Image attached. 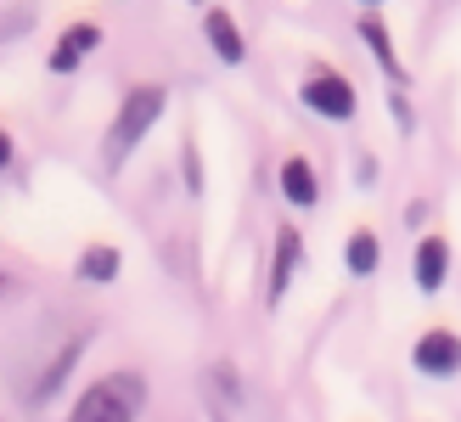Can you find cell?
<instances>
[{
  "label": "cell",
  "instance_id": "13",
  "mask_svg": "<svg viewBox=\"0 0 461 422\" xmlns=\"http://www.w3.org/2000/svg\"><path fill=\"white\" fill-rule=\"evenodd\" d=\"M79 62H85V45L74 40V29H68V34L57 40V51H51V74H74Z\"/></svg>",
  "mask_w": 461,
  "mask_h": 422
},
{
  "label": "cell",
  "instance_id": "8",
  "mask_svg": "<svg viewBox=\"0 0 461 422\" xmlns=\"http://www.w3.org/2000/svg\"><path fill=\"white\" fill-rule=\"evenodd\" d=\"M450 276V243L445 237H422L417 243V288L422 293H439Z\"/></svg>",
  "mask_w": 461,
  "mask_h": 422
},
{
  "label": "cell",
  "instance_id": "1",
  "mask_svg": "<svg viewBox=\"0 0 461 422\" xmlns=\"http://www.w3.org/2000/svg\"><path fill=\"white\" fill-rule=\"evenodd\" d=\"M164 85H135L130 96H124V107H119V119H113V130H107V141H102V158H107V170H119V163L135 152V141H141L158 119H164Z\"/></svg>",
  "mask_w": 461,
  "mask_h": 422
},
{
  "label": "cell",
  "instance_id": "3",
  "mask_svg": "<svg viewBox=\"0 0 461 422\" xmlns=\"http://www.w3.org/2000/svg\"><path fill=\"white\" fill-rule=\"evenodd\" d=\"M411 361H417V372H428V378H456L461 372V338L445 333V326H433V333L417 338Z\"/></svg>",
  "mask_w": 461,
  "mask_h": 422
},
{
  "label": "cell",
  "instance_id": "11",
  "mask_svg": "<svg viewBox=\"0 0 461 422\" xmlns=\"http://www.w3.org/2000/svg\"><path fill=\"white\" fill-rule=\"evenodd\" d=\"M119 265H124V253L107 248V243H96V248L79 253V276L85 281H119Z\"/></svg>",
  "mask_w": 461,
  "mask_h": 422
},
{
  "label": "cell",
  "instance_id": "5",
  "mask_svg": "<svg viewBox=\"0 0 461 422\" xmlns=\"http://www.w3.org/2000/svg\"><path fill=\"white\" fill-rule=\"evenodd\" d=\"M203 34H209V45H214V57L225 62V68H242L248 62V40L237 34V23H230V12H209L203 17Z\"/></svg>",
  "mask_w": 461,
  "mask_h": 422
},
{
  "label": "cell",
  "instance_id": "9",
  "mask_svg": "<svg viewBox=\"0 0 461 422\" xmlns=\"http://www.w3.org/2000/svg\"><path fill=\"white\" fill-rule=\"evenodd\" d=\"M282 197L287 203H298V208H315V197H321V186H315V163L310 158H282Z\"/></svg>",
  "mask_w": 461,
  "mask_h": 422
},
{
  "label": "cell",
  "instance_id": "12",
  "mask_svg": "<svg viewBox=\"0 0 461 422\" xmlns=\"http://www.w3.org/2000/svg\"><path fill=\"white\" fill-rule=\"evenodd\" d=\"M343 260H349L355 276H372L377 271V237H372V231H355L349 248H343Z\"/></svg>",
  "mask_w": 461,
  "mask_h": 422
},
{
  "label": "cell",
  "instance_id": "14",
  "mask_svg": "<svg viewBox=\"0 0 461 422\" xmlns=\"http://www.w3.org/2000/svg\"><path fill=\"white\" fill-rule=\"evenodd\" d=\"M0 29H6V40H23V29H34V12L6 6V12H0Z\"/></svg>",
  "mask_w": 461,
  "mask_h": 422
},
{
  "label": "cell",
  "instance_id": "4",
  "mask_svg": "<svg viewBox=\"0 0 461 422\" xmlns=\"http://www.w3.org/2000/svg\"><path fill=\"white\" fill-rule=\"evenodd\" d=\"M304 107L321 113V119H355V85L349 79H338V74H315L304 85Z\"/></svg>",
  "mask_w": 461,
  "mask_h": 422
},
{
  "label": "cell",
  "instance_id": "2",
  "mask_svg": "<svg viewBox=\"0 0 461 422\" xmlns=\"http://www.w3.org/2000/svg\"><path fill=\"white\" fill-rule=\"evenodd\" d=\"M147 406V383L135 372H107L102 383H90L79 394V406L68 422H135Z\"/></svg>",
  "mask_w": 461,
  "mask_h": 422
},
{
  "label": "cell",
  "instance_id": "7",
  "mask_svg": "<svg viewBox=\"0 0 461 422\" xmlns=\"http://www.w3.org/2000/svg\"><path fill=\"white\" fill-rule=\"evenodd\" d=\"M298 260H304V237H298V225H282V231H276V265H270V298H282V293H287V281H293Z\"/></svg>",
  "mask_w": 461,
  "mask_h": 422
},
{
  "label": "cell",
  "instance_id": "10",
  "mask_svg": "<svg viewBox=\"0 0 461 422\" xmlns=\"http://www.w3.org/2000/svg\"><path fill=\"white\" fill-rule=\"evenodd\" d=\"M360 40L372 45V57L383 62V74L394 79V85H405V68H400V57H394V40H388V29L377 23V12H366V17H360Z\"/></svg>",
  "mask_w": 461,
  "mask_h": 422
},
{
  "label": "cell",
  "instance_id": "6",
  "mask_svg": "<svg viewBox=\"0 0 461 422\" xmlns=\"http://www.w3.org/2000/svg\"><path fill=\"white\" fill-rule=\"evenodd\" d=\"M79 355H85V338H74V344H62V349H57V361H51V366L40 372V383H34V394H29V400H34V406H45V400H57V394H62V383L74 378V366H79Z\"/></svg>",
  "mask_w": 461,
  "mask_h": 422
}]
</instances>
